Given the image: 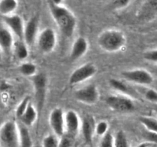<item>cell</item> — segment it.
<instances>
[{
  "label": "cell",
  "mask_w": 157,
  "mask_h": 147,
  "mask_svg": "<svg viewBox=\"0 0 157 147\" xmlns=\"http://www.w3.org/2000/svg\"><path fill=\"white\" fill-rule=\"evenodd\" d=\"M49 12L58 30L65 38H71L77 27V18L75 14L63 5L54 4L48 2Z\"/></svg>",
  "instance_id": "obj_1"
},
{
  "label": "cell",
  "mask_w": 157,
  "mask_h": 147,
  "mask_svg": "<svg viewBox=\"0 0 157 147\" xmlns=\"http://www.w3.org/2000/svg\"><path fill=\"white\" fill-rule=\"evenodd\" d=\"M126 36L124 32L115 28L103 31L98 37V44L103 51L117 52L121 51L126 44Z\"/></svg>",
  "instance_id": "obj_2"
},
{
  "label": "cell",
  "mask_w": 157,
  "mask_h": 147,
  "mask_svg": "<svg viewBox=\"0 0 157 147\" xmlns=\"http://www.w3.org/2000/svg\"><path fill=\"white\" fill-rule=\"evenodd\" d=\"M0 146L20 147L18 124L8 120L0 126Z\"/></svg>",
  "instance_id": "obj_3"
},
{
  "label": "cell",
  "mask_w": 157,
  "mask_h": 147,
  "mask_svg": "<svg viewBox=\"0 0 157 147\" xmlns=\"http://www.w3.org/2000/svg\"><path fill=\"white\" fill-rule=\"evenodd\" d=\"M36 41L38 49L41 53H50L56 46V33L52 28L47 27L40 32Z\"/></svg>",
  "instance_id": "obj_4"
},
{
  "label": "cell",
  "mask_w": 157,
  "mask_h": 147,
  "mask_svg": "<svg viewBox=\"0 0 157 147\" xmlns=\"http://www.w3.org/2000/svg\"><path fill=\"white\" fill-rule=\"evenodd\" d=\"M35 96L36 100V108L38 113H40L44 107V100H45L46 87H47V78L42 73L36 74L32 77Z\"/></svg>",
  "instance_id": "obj_5"
},
{
  "label": "cell",
  "mask_w": 157,
  "mask_h": 147,
  "mask_svg": "<svg viewBox=\"0 0 157 147\" xmlns=\"http://www.w3.org/2000/svg\"><path fill=\"white\" fill-rule=\"evenodd\" d=\"M97 67L92 63H87L75 69L69 77V84L76 85L92 77L97 73Z\"/></svg>",
  "instance_id": "obj_6"
},
{
  "label": "cell",
  "mask_w": 157,
  "mask_h": 147,
  "mask_svg": "<svg viewBox=\"0 0 157 147\" xmlns=\"http://www.w3.org/2000/svg\"><path fill=\"white\" fill-rule=\"evenodd\" d=\"M109 108L117 112H129L134 109V104L130 97L124 95H110L106 100Z\"/></svg>",
  "instance_id": "obj_7"
},
{
  "label": "cell",
  "mask_w": 157,
  "mask_h": 147,
  "mask_svg": "<svg viewBox=\"0 0 157 147\" xmlns=\"http://www.w3.org/2000/svg\"><path fill=\"white\" fill-rule=\"evenodd\" d=\"M74 95L78 102L87 105H94L99 100V91L94 84H89L78 89Z\"/></svg>",
  "instance_id": "obj_8"
},
{
  "label": "cell",
  "mask_w": 157,
  "mask_h": 147,
  "mask_svg": "<svg viewBox=\"0 0 157 147\" xmlns=\"http://www.w3.org/2000/svg\"><path fill=\"white\" fill-rule=\"evenodd\" d=\"M123 77L130 82L140 85H150L153 82L151 74L144 69H133L123 71Z\"/></svg>",
  "instance_id": "obj_9"
},
{
  "label": "cell",
  "mask_w": 157,
  "mask_h": 147,
  "mask_svg": "<svg viewBox=\"0 0 157 147\" xmlns=\"http://www.w3.org/2000/svg\"><path fill=\"white\" fill-rule=\"evenodd\" d=\"M49 125L57 136H63L65 133L64 113L59 107L53 109L49 115Z\"/></svg>",
  "instance_id": "obj_10"
},
{
  "label": "cell",
  "mask_w": 157,
  "mask_h": 147,
  "mask_svg": "<svg viewBox=\"0 0 157 147\" xmlns=\"http://www.w3.org/2000/svg\"><path fill=\"white\" fill-rule=\"evenodd\" d=\"M2 21L5 25L12 32L18 40L23 41L24 39L25 23L22 18L17 14L2 17Z\"/></svg>",
  "instance_id": "obj_11"
},
{
  "label": "cell",
  "mask_w": 157,
  "mask_h": 147,
  "mask_svg": "<svg viewBox=\"0 0 157 147\" xmlns=\"http://www.w3.org/2000/svg\"><path fill=\"white\" fill-rule=\"evenodd\" d=\"M38 25H39V18L38 15H33L29 19L25 24L24 39L27 45H32L38 37Z\"/></svg>",
  "instance_id": "obj_12"
},
{
  "label": "cell",
  "mask_w": 157,
  "mask_h": 147,
  "mask_svg": "<svg viewBox=\"0 0 157 147\" xmlns=\"http://www.w3.org/2000/svg\"><path fill=\"white\" fill-rule=\"evenodd\" d=\"M64 125L65 132L68 136H74L78 133L81 123L79 116L75 110H70L64 113Z\"/></svg>",
  "instance_id": "obj_13"
},
{
  "label": "cell",
  "mask_w": 157,
  "mask_h": 147,
  "mask_svg": "<svg viewBox=\"0 0 157 147\" xmlns=\"http://www.w3.org/2000/svg\"><path fill=\"white\" fill-rule=\"evenodd\" d=\"M88 42L84 37H78L74 41L70 51V59L72 61L82 58L87 51Z\"/></svg>",
  "instance_id": "obj_14"
},
{
  "label": "cell",
  "mask_w": 157,
  "mask_h": 147,
  "mask_svg": "<svg viewBox=\"0 0 157 147\" xmlns=\"http://www.w3.org/2000/svg\"><path fill=\"white\" fill-rule=\"evenodd\" d=\"M14 35L5 26H0V47L2 51L9 52L14 47Z\"/></svg>",
  "instance_id": "obj_15"
},
{
  "label": "cell",
  "mask_w": 157,
  "mask_h": 147,
  "mask_svg": "<svg viewBox=\"0 0 157 147\" xmlns=\"http://www.w3.org/2000/svg\"><path fill=\"white\" fill-rule=\"evenodd\" d=\"M38 112L37 110V108L32 104V102L29 104L27 110L24 113L21 118L19 119V121L22 123L26 126H31L35 123L36 121L37 117H38Z\"/></svg>",
  "instance_id": "obj_16"
},
{
  "label": "cell",
  "mask_w": 157,
  "mask_h": 147,
  "mask_svg": "<svg viewBox=\"0 0 157 147\" xmlns=\"http://www.w3.org/2000/svg\"><path fill=\"white\" fill-rule=\"evenodd\" d=\"M20 147H32V140L28 126L19 122L18 123Z\"/></svg>",
  "instance_id": "obj_17"
},
{
  "label": "cell",
  "mask_w": 157,
  "mask_h": 147,
  "mask_svg": "<svg viewBox=\"0 0 157 147\" xmlns=\"http://www.w3.org/2000/svg\"><path fill=\"white\" fill-rule=\"evenodd\" d=\"M18 7V0H0V15L2 17L13 15Z\"/></svg>",
  "instance_id": "obj_18"
},
{
  "label": "cell",
  "mask_w": 157,
  "mask_h": 147,
  "mask_svg": "<svg viewBox=\"0 0 157 147\" xmlns=\"http://www.w3.org/2000/svg\"><path fill=\"white\" fill-rule=\"evenodd\" d=\"M81 130L85 142L87 143L91 142L94 130H95V127L94 126V121L91 117H85L83 119Z\"/></svg>",
  "instance_id": "obj_19"
},
{
  "label": "cell",
  "mask_w": 157,
  "mask_h": 147,
  "mask_svg": "<svg viewBox=\"0 0 157 147\" xmlns=\"http://www.w3.org/2000/svg\"><path fill=\"white\" fill-rule=\"evenodd\" d=\"M157 13V0H146L140 10V17L147 18Z\"/></svg>",
  "instance_id": "obj_20"
},
{
  "label": "cell",
  "mask_w": 157,
  "mask_h": 147,
  "mask_svg": "<svg viewBox=\"0 0 157 147\" xmlns=\"http://www.w3.org/2000/svg\"><path fill=\"white\" fill-rule=\"evenodd\" d=\"M14 51L16 58L18 60H25L29 56V50H28L27 44L25 43L24 41L18 40V41L15 43L14 44Z\"/></svg>",
  "instance_id": "obj_21"
},
{
  "label": "cell",
  "mask_w": 157,
  "mask_h": 147,
  "mask_svg": "<svg viewBox=\"0 0 157 147\" xmlns=\"http://www.w3.org/2000/svg\"><path fill=\"white\" fill-rule=\"evenodd\" d=\"M19 71L26 77H33L37 74V67L33 63L25 62L19 66Z\"/></svg>",
  "instance_id": "obj_22"
},
{
  "label": "cell",
  "mask_w": 157,
  "mask_h": 147,
  "mask_svg": "<svg viewBox=\"0 0 157 147\" xmlns=\"http://www.w3.org/2000/svg\"><path fill=\"white\" fill-rule=\"evenodd\" d=\"M140 121L147 129L148 131L157 133V119L154 118L142 116L140 118Z\"/></svg>",
  "instance_id": "obj_23"
},
{
  "label": "cell",
  "mask_w": 157,
  "mask_h": 147,
  "mask_svg": "<svg viewBox=\"0 0 157 147\" xmlns=\"http://www.w3.org/2000/svg\"><path fill=\"white\" fill-rule=\"evenodd\" d=\"M109 84H110V87L116 91L121 92L123 93H128L130 92V89L127 87V84H125L123 81H119V80L112 78L109 81Z\"/></svg>",
  "instance_id": "obj_24"
},
{
  "label": "cell",
  "mask_w": 157,
  "mask_h": 147,
  "mask_svg": "<svg viewBox=\"0 0 157 147\" xmlns=\"http://www.w3.org/2000/svg\"><path fill=\"white\" fill-rule=\"evenodd\" d=\"M31 103V98L29 96H25L21 102L19 103V104L18 105V107H16V110H15V116L18 118V119L22 116V115L24 114V113L25 112V110H27L28 107H29V104Z\"/></svg>",
  "instance_id": "obj_25"
},
{
  "label": "cell",
  "mask_w": 157,
  "mask_h": 147,
  "mask_svg": "<svg viewBox=\"0 0 157 147\" xmlns=\"http://www.w3.org/2000/svg\"><path fill=\"white\" fill-rule=\"evenodd\" d=\"M113 147H129L127 139L123 131H119L113 138Z\"/></svg>",
  "instance_id": "obj_26"
},
{
  "label": "cell",
  "mask_w": 157,
  "mask_h": 147,
  "mask_svg": "<svg viewBox=\"0 0 157 147\" xmlns=\"http://www.w3.org/2000/svg\"><path fill=\"white\" fill-rule=\"evenodd\" d=\"M59 140L56 135H48L44 138L42 147H58Z\"/></svg>",
  "instance_id": "obj_27"
},
{
  "label": "cell",
  "mask_w": 157,
  "mask_h": 147,
  "mask_svg": "<svg viewBox=\"0 0 157 147\" xmlns=\"http://www.w3.org/2000/svg\"><path fill=\"white\" fill-rule=\"evenodd\" d=\"M108 127L109 125L108 123H107V122H106V121H101V122H99L96 125L94 131L98 136H102L103 137V136H105V135L108 133V132H107Z\"/></svg>",
  "instance_id": "obj_28"
},
{
  "label": "cell",
  "mask_w": 157,
  "mask_h": 147,
  "mask_svg": "<svg viewBox=\"0 0 157 147\" xmlns=\"http://www.w3.org/2000/svg\"><path fill=\"white\" fill-rule=\"evenodd\" d=\"M113 135L108 132L102 137L99 147H113Z\"/></svg>",
  "instance_id": "obj_29"
},
{
  "label": "cell",
  "mask_w": 157,
  "mask_h": 147,
  "mask_svg": "<svg viewBox=\"0 0 157 147\" xmlns=\"http://www.w3.org/2000/svg\"><path fill=\"white\" fill-rule=\"evenodd\" d=\"M144 59L152 62H157V50L149 51L144 54Z\"/></svg>",
  "instance_id": "obj_30"
},
{
  "label": "cell",
  "mask_w": 157,
  "mask_h": 147,
  "mask_svg": "<svg viewBox=\"0 0 157 147\" xmlns=\"http://www.w3.org/2000/svg\"><path fill=\"white\" fill-rule=\"evenodd\" d=\"M146 99L153 103H157V91L153 89L147 90L145 93Z\"/></svg>",
  "instance_id": "obj_31"
},
{
  "label": "cell",
  "mask_w": 157,
  "mask_h": 147,
  "mask_svg": "<svg viewBox=\"0 0 157 147\" xmlns=\"http://www.w3.org/2000/svg\"><path fill=\"white\" fill-rule=\"evenodd\" d=\"M71 145L72 141L71 139V136H68V135H67V136L64 135V136L61 137L58 147H71Z\"/></svg>",
  "instance_id": "obj_32"
},
{
  "label": "cell",
  "mask_w": 157,
  "mask_h": 147,
  "mask_svg": "<svg viewBox=\"0 0 157 147\" xmlns=\"http://www.w3.org/2000/svg\"><path fill=\"white\" fill-rule=\"evenodd\" d=\"M130 2V0H115L112 2V5L116 9H124L128 6Z\"/></svg>",
  "instance_id": "obj_33"
},
{
  "label": "cell",
  "mask_w": 157,
  "mask_h": 147,
  "mask_svg": "<svg viewBox=\"0 0 157 147\" xmlns=\"http://www.w3.org/2000/svg\"><path fill=\"white\" fill-rule=\"evenodd\" d=\"M145 136L146 138H147V139H148L149 141H151V142L157 144V133L147 131V133H145Z\"/></svg>",
  "instance_id": "obj_34"
},
{
  "label": "cell",
  "mask_w": 157,
  "mask_h": 147,
  "mask_svg": "<svg viewBox=\"0 0 157 147\" xmlns=\"http://www.w3.org/2000/svg\"><path fill=\"white\" fill-rule=\"evenodd\" d=\"M52 2H53L54 4L56 5H62V0H49Z\"/></svg>",
  "instance_id": "obj_35"
},
{
  "label": "cell",
  "mask_w": 157,
  "mask_h": 147,
  "mask_svg": "<svg viewBox=\"0 0 157 147\" xmlns=\"http://www.w3.org/2000/svg\"><path fill=\"white\" fill-rule=\"evenodd\" d=\"M2 50L1 47H0V61L2 60Z\"/></svg>",
  "instance_id": "obj_36"
},
{
  "label": "cell",
  "mask_w": 157,
  "mask_h": 147,
  "mask_svg": "<svg viewBox=\"0 0 157 147\" xmlns=\"http://www.w3.org/2000/svg\"><path fill=\"white\" fill-rule=\"evenodd\" d=\"M146 146H147V144H142V145H140L138 147H146Z\"/></svg>",
  "instance_id": "obj_37"
},
{
  "label": "cell",
  "mask_w": 157,
  "mask_h": 147,
  "mask_svg": "<svg viewBox=\"0 0 157 147\" xmlns=\"http://www.w3.org/2000/svg\"><path fill=\"white\" fill-rule=\"evenodd\" d=\"M110 1H111V2H114L115 0H110Z\"/></svg>",
  "instance_id": "obj_38"
},
{
  "label": "cell",
  "mask_w": 157,
  "mask_h": 147,
  "mask_svg": "<svg viewBox=\"0 0 157 147\" xmlns=\"http://www.w3.org/2000/svg\"><path fill=\"white\" fill-rule=\"evenodd\" d=\"M156 112H157V107H156Z\"/></svg>",
  "instance_id": "obj_39"
}]
</instances>
